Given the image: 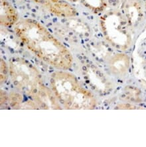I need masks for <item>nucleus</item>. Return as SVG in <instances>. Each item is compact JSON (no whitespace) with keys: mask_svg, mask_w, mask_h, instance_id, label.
<instances>
[{"mask_svg":"<svg viewBox=\"0 0 146 147\" xmlns=\"http://www.w3.org/2000/svg\"><path fill=\"white\" fill-rule=\"evenodd\" d=\"M15 31L27 48L43 61L60 69L72 66V57L67 48L36 21L21 20Z\"/></svg>","mask_w":146,"mask_h":147,"instance_id":"nucleus-1","label":"nucleus"},{"mask_svg":"<svg viewBox=\"0 0 146 147\" xmlns=\"http://www.w3.org/2000/svg\"><path fill=\"white\" fill-rule=\"evenodd\" d=\"M51 84L58 97L66 107L87 109L93 102V97L80 87L72 75L66 72H56L52 75Z\"/></svg>","mask_w":146,"mask_h":147,"instance_id":"nucleus-2","label":"nucleus"},{"mask_svg":"<svg viewBox=\"0 0 146 147\" xmlns=\"http://www.w3.org/2000/svg\"><path fill=\"white\" fill-rule=\"evenodd\" d=\"M10 76L17 86H40L38 71L32 65L21 58H14L9 65Z\"/></svg>","mask_w":146,"mask_h":147,"instance_id":"nucleus-3","label":"nucleus"},{"mask_svg":"<svg viewBox=\"0 0 146 147\" xmlns=\"http://www.w3.org/2000/svg\"><path fill=\"white\" fill-rule=\"evenodd\" d=\"M45 5L50 11L60 17H70L75 14V10L70 5L59 0H35Z\"/></svg>","mask_w":146,"mask_h":147,"instance_id":"nucleus-4","label":"nucleus"},{"mask_svg":"<svg viewBox=\"0 0 146 147\" xmlns=\"http://www.w3.org/2000/svg\"><path fill=\"white\" fill-rule=\"evenodd\" d=\"M17 15L9 3L1 1V24L3 26H11L17 23Z\"/></svg>","mask_w":146,"mask_h":147,"instance_id":"nucleus-5","label":"nucleus"},{"mask_svg":"<svg viewBox=\"0 0 146 147\" xmlns=\"http://www.w3.org/2000/svg\"><path fill=\"white\" fill-rule=\"evenodd\" d=\"M8 72V67L5 61L3 59L1 60V73H3V75H1V78L3 77V80H5V79L7 77V74Z\"/></svg>","mask_w":146,"mask_h":147,"instance_id":"nucleus-6","label":"nucleus"},{"mask_svg":"<svg viewBox=\"0 0 146 147\" xmlns=\"http://www.w3.org/2000/svg\"><path fill=\"white\" fill-rule=\"evenodd\" d=\"M70 1H76V0H70Z\"/></svg>","mask_w":146,"mask_h":147,"instance_id":"nucleus-7","label":"nucleus"}]
</instances>
